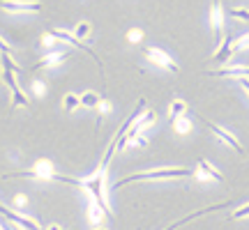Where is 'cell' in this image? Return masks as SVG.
<instances>
[{
  "instance_id": "6da1fadb",
  "label": "cell",
  "mask_w": 249,
  "mask_h": 230,
  "mask_svg": "<svg viewBox=\"0 0 249 230\" xmlns=\"http://www.w3.org/2000/svg\"><path fill=\"white\" fill-rule=\"evenodd\" d=\"M192 168H150L143 170V173H134V175H127L124 180L116 182L113 189H120V186L129 184V182H141V180H178V177H192Z\"/></svg>"
},
{
  "instance_id": "7a4b0ae2",
  "label": "cell",
  "mask_w": 249,
  "mask_h": 230,
  "mask_svg": "<svg viewBox=\"0 0 249 230\" xmlns=\"http://www.w3.org/2000/svg\"><path fill=\"white\" fill-rule=\"evenodd\" d=\"M5 177H30V180H42V182H58V173H55L53 164L49 159H39L35 161V166L30 170H17V173H7Z\"/></svg>"
},
{
  "instance_id": "3957f363",
  "label": "cell",
  "mask_w": 249,
  "mask_h": 230,
  "mask_svg": "<svg viewBox=\"0 0 249 230\" xmlns=\"http://www.w3.org/2000/svg\"><path fill=\"white\" fill-rule=\"evenodd\" d=\"M0 9L12 14H33L42 9V2L39 0H0Z\"/></svg>"
},
{
  "instance_id": "277c9868",
  "label": "cell",
  "mask_w": 249,
  "mask_h": 230,
  "mask_svg": "<svg viewBox=\"0 0 249 230\" xmlns=\"http://www.w3.org/2000/svg\"><path fill=\"white\" fill-rule=\"evenodd\" d=\"M51 35L58 39V42H65V44H70V46H74V49H79V51H86V53L92 58V60L97 62V67L102 69V60H99L97 55H95V51L90 49V46H86L83 42H81L79 37H74L71 33H67V30H60V28H55V30H51Z\"/></svg>"
},
{
  "instance_id": "5b68a950",
  "label": "cell",
  "mask_w": 249,
  "mask_h": 230,
  "mask_svg": "<svg viewBox=\"0 0 249 230\" xmlns=\"http://www.w3.org/2000/svg\"><path fill=\"white\" fill-rule=\"evenodd\" d=\"M0 214H2V216H7L14 226H18V228H23V230H42V226H39L33 216H26V214L14 212V210H9L7 205H2V203H0Z\"/></svg>"
},
{
  "instance_id": "8992f818",
  "label": "cell",
  "mask_w": 249,
  "mask_h": 230,
  "mask_svg": "<svg viewBox=\"0 0 249 230\" xmlns=\"http://www.w3.org/2000/svg\"><path fill=\"white\" fill-rule=\"evenodd\" d=\"M145 58L152 62V65H157V67H161V69L166 71H178V65H176V60L171 58L166 51H161V49H155V46H150V49H145Z\"/></svg>"
},
{
  "instance_id": "52a82bcc",
  "label": "cell",
  "mask_w": 249,
  "mask_h": 230,
  "mask_svg": "<svg viewBox=\"0 0 249 230\" xmlns=\"http://www.w3.org/2000/svg\"><path fill=\"white\" fill-rule=\"evenodd\" d=\"M2 81H5V83L9 85V92H12V104H14V106H23V108L30 106V101H28L26 92H23V90H21V85H18L17 74L5 71V74H2Z\"/></svg>"
},
{
  "instance_id": "ba28073f",
  "label": "cell",
  "mask_w": 249,
  "mask_h": 230,
  "mask_svg": "<svg viewBox=\"0 0 249 230\" xmlns=\"http://www.w3.org/2000/svg\"><path fill=\"white\" fill-rule=\"evenodd\" d=\"M224 18H226V12H224L222 0H213V9H210V28L214 33V39L219 42L224 33Z\"/></svg>"
},
{
  "instance_id": "9c48e42d",
  "label": "cell",
  "mask_w": 249,
  "mask_h": 230,
  "mask_svg": "<svg viewBox=\"0 0 249 230\" xmlns=\"http://www.w3.org/2000/svg\"><path fill=\"white\" fill-rule=\"evenodd\" d=\"M70 58V51L67 49H62V51H49L44 58H39V60L33 65V69H46V67H58L60 62H65Z\"/></svg>"
},
{
  "instance_id": "30bf717a",
  "label": "cell",
  "mask_w": 249,
  "mask_h": 230,
  "mask_svg": "<svg viewBox=\"0 0 249 230\" xmlns=\"http://www.w3.org/2000/svg\"><path fill=\"white\" fill-rule=\"evenodd\" d=\"M196 180H198V182H210V180H214V182H222L224 175L214 168L208 159H201V161H198V170H196Z\"/></svg>"
},
{
  "instance_id": "8fae6325",
  "label": "cell",
  "mask_w": 249,
  "mask_h": 230,
  "mask_svg": "<svg viewBox=\"0 0 249 230\" xmlns=\"http://www.w3.org/2000/svg\"><path fill=\"white\" fill-rule=\"evenodd\" d=\"M205 124H208V129H210V131H213L214 136H217V138H222V141L226 143V145H231V148H233L235 152H238V154H245L242 145L238 143V138H235V136H233L231 131H226L224 127H219V124H213V122H205Z\"/></svg>"
},
{
  "instance_id": "7c38bea8",
  "label": "cell",
  "mask_w": 249,
  "mask_h": 230,
  "mask_svg": "<svg viewBox=\"0 0 249 230\" xmlns=\"http://www.w3.org/2000/svg\"><path fill=\"white\" fill-rule=\"evenodd\" d=\"M210 76H222V79H231V76H249V67L245 65H229L224 69H214V71H208Z\"/></svg>"
},
{
  "instance_id": "4fadbf2b",
  "label": "cell",
  "mask_w": 249,
  "mask_h": 230,
  "mask_svg": "<svg viewBox=\"0 0 249 230\" xmlns=\"http://www.w3.org/2000/svg\"><path fill=\"white\" fill-rule=\"evenodd\" d=\"M231 53H233L231 37H222V42H219V46H217V53L213 55V62H217V65H224V62H229Z\"/></svg>"
},
{
  "instance_id": "5bb4252c",
  "label": "cell",
  "mask_w": 249,
  "mask_h": 230,
  "mask_svg": "<svg viewBox=\"0 0 249 230\" xmlns=\"http://www.w3.org/2000/svg\"><path fill=\"white\" fill-rule=\"evenodd\" d=\"M104 216H108V214L104 212L95 200H90V205H88V221L92 223V226H99V223L104 221Z\"/></svg>"
},
{
  "instance_id": "9a60e30c",
  "label": "cell",
  "mask_w": 249,
  "mask_h": 230,
  "mask_svg": "<svg viewBox=\"0 0 249 230\" xmlns=\"http://www.w3.org/2000/svg\"><path fill=\"white\" fill-rule=\"evenodd\" d=\"M187 113V104L182 101V99H173L169 106V120L171 122H176L178 117H182V115Z\"/></svg>"
},
{
  "instance_id": "2e32d148",
  "label": "cell",
  "mask_w": 249,
  "mask_h": 230,
  "mask_svg": "<svg viewBox=\"0 0 249 230\" xmlns=\"http://www.w3.org/2000/svg\"><path fill=\"white\" fill-rule=\"evenodd\" d=\"M81 106V95H74V92H67L65 97H62V108L67 111V113H74L76 108Z\"/></svg>"
},
{
  "instance_id": "e0dca14e",
  "label": "cell",
  "mask_w": 249,
  "mask_h": 230,
  "mask_svg": "<svg viewBox=\"0 0 249 230\" xmlns=\"http://www.w3.org/2000/svg\"><path fill=\"white\" fill-rule=\"evenodd\" d=\"M99 101H102V97H99L97 92H92V90H88V92L81 95V106L83 108H97Z\"/></svg>"
},
{
  "instance_id": "ac0fdd59",
  "label": "cell",
  "mask_w": 249,
  "mask_h": 230,
  "mask_svg": "<svg viewBox=\"0 0 249 230\" xmlns=\"http://www.w3.org/2000/svg\"><path fill=\"white\" fill-rule=\"evenodd\" d=\"M71 35H74V37H79L81 42H83V39H88V37L92 35V26H90L88 21H81L79 26L74 28V33H71Z\"/></svg>"
},
{
  "instance_id": "d6986e66",
  "label": "cell",
  "mask_w": 249,
  "mask_h": 230,
  "mask_svg": "<svg viewBox=\"0 0 249 230\" xmlns=\"http://www.w3.org/2000/svg\"><path fill=\"white\" fill-rule=\"evenodd\" d=\"M0 65L5 67V71H12V74H18V67L17 62L12 60V53H0Z\"/></svg>"
},
{
  "instance_id": "ffe728a7",
  "label": "cell",
  "mask_w": 249,
  "mask_h": 230,
  "mask_svg": "<svg viewBox=\"0 0 249 230\" xmlns=\"http://www.w3.org/2000/svg\"><path fill=\"white\" fill-rule=\"evenodd\" d=\"M226 14L231 18H235V21H249V9H245V7H233Z\"/></svg>"
},
{
  "instance_id": "44dd1931",
  "label": "cell",
  "mask_w": 249,
  "mask_h": 230,
  "mask_svg": "<svg viewBox=\"0 0 249 230\" xmlns=\"http://www.w3.org/2000/svg\"><path fill=\"white\" fill-rule=\"evenodd\" d=\"M173 127H176V131L178 133H189L192 131V122H189L187 117H178V120L173 122Z\"/></svg>"
},
{
  "instance_id": "7402d4cb",
  "label": "cell",
  "mask_w": 249,
  "mask_h": 230,
  "mask_svg": "<svg viewBox=\"0 0 249 230\" xmlns=\"http://www.w3.org/2000/svg\"><path fill=\"white\" fill-rule=\"evenodd\" d=\"M245 216H249V203L240 205L238 210H233V214L229 216V219H231V221H238V219H245Z\"/></svg>"
},
{
  "instance_id": "603a6c76",
  "label": "cell",
  "mask_w": 249,
  "mask_h": 230,
  "mask_svg": "<svg viewBox=\"0 0 249 230\" xmlns=\"http://www.w3.org/2000/svg\"><path fill=\"white\" fill-rule=\"evenodd\" d=\"M245 49H249V33L240 35L235 39V44H233V51H245Z\"/></svg>"
},
{
  "instance_id": "cb8c5ba5",
  "label": "cell",
  "mask_w": 249,
  "mask_h": 230,
  "mask_svg": "<svg viewBox=\"0 0 249 230\" xmlns=\"http://www.w3.org/2000/svg\"><path fill=\"white\" fill-rule=\"evenodd\" d=\"M127 39H129L132 44H139V42L143 39V30L141 28H132V30L127 33Z\"/></svg>"
},
{
  "instance_id": "d4e9b609",
  "label": "cell",
  "mask_w": 249,
  "mask_h": 230,
  "mask_svg": "<svg viewBox=\"0 0 249 230\" xmlns=\"http://www.w3.org/2000/svg\"><path fill=\"white\" fill-rule=\"evenodd\" d=\"M33 95H35V97H44L46 95L44 81H33Z\"/></svg>"
},
{
  "instance_id": "484cf974",
  "label": "cell",
  "mask_w": 249,
  "mask_h": 230,
  "mask_svg": "<svg viewBox=\"0 0 249 230\" xmlns=\"http://www.w3.org/2000/svg\"><path fill=\"white\" fill-rule=\"evenodd\" d=\"M132 143L134 145H139V148H145V145H148V138H145L143 133H136V136L132 138Z\"/></svg>"
},
{
  "instance_id": "4316f807",
  "label": "cell",
  "mask_w": 249,
  "mask_h": 230,
  "mask_svg": "<svg viewBox=\"0 0 249 230\" xmlns=\"http://www.w3.org/2000/svg\"><path fill=\"white\" fill-rule=\"evenodd\" d=\"M14 200H17V205H23V203H26V196H17Z\"/></svg>"
},
{
  "instance_id": "83f0119b",
  "label": "cell",
  "mask_w": 249,
  "mask_h": 230,
  "mask_svg": "<svg viewBox=\"0 0 249 230\" xmlns=\"http://www.w3.org/2000/svg\"><path fill=\"white\" fill-rule=\"evenodd\" d=\"M49 230H62L60 226H49Z\"/></svg>"
},
{
  "instance_id": "f1b7e54d",
  "label": "cell",
  "mask_w": 249,
  "mask_h": 230,
  "mask_svg": "<svg viewBox=\"0 0 249 230\" xmlns=\"http://www.w3.org/2000/svg\"><path fill=\"white\" fill-rule=\"evenodd\" d=\"M0 230H2V226H0Z\"/></svg>"
}]
</instances>
